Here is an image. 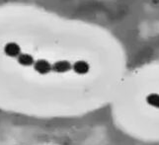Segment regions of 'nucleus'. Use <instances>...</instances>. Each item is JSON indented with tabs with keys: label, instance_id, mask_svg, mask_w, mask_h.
Returning <instances> with one entry per match:
<instances>
[{
	"label": "nucleus",
	"instance_id": "nucleus-3",
	"mask_svg": "<svg viewBox=\"0 0 159 145\" xmlns=\"http://www.w3.org/2000/svg\"><path fill=\"white\" fill-rule=\"evenodd\" d=\"M39 145H59V144H52V143H43V144H39Z\"/></svg>",
	"mask_w": 159,
	"mask_h": 145
},
{
	"label": "nucleus",
	"instance_id": "nucleus-2",
	"mask_svg": "<svg viewBox=\"0 0 159 145\" xmlns=\"http://www.w3.org/2000/svg\"><path fill=\"white\" fill-rule=\"evenodd\" d=\"M108 108L113 125L123 134L159 144V61L128 68Z\"/></svg>",
	"mask_w": 159,
	"mask_h": 145
},
{
	"label": "nucleus",
	"instance_id": "nucleus-1",
	"mask_svg": "<svg viewBox=\"0 0 159 145\" xmlns=\"http://www.w3.org/2000/svg\"><path fill=\"white\" fill-rule=\"evenodd\" d=\"M46 43L0 41V110L77 119L108 107L128 70L120 43L84 23H57Z\"/></svg>",
	"mask_w": 159,
	"mask_h": 145
}]
</instances>
